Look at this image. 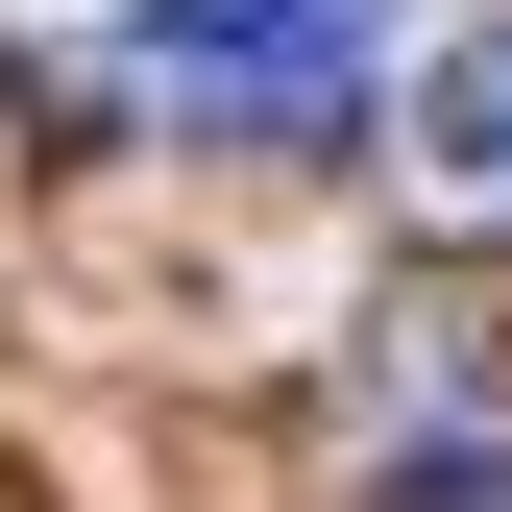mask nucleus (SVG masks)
<instances>
[{"mask_svg":"<svg viewBox=\"0 0 512 512\" xmlns=\"http://www.w3.org/2000/svg\"><path fill=\"white\" fill-rule=\"evenodd\" d=\"M415 0H147V98L171 122H342L391 74Z\"/></svg>","mask_w":512,"mask_h":512,"instance_id":"nucleus-1","label":"nucleus"},{"mask_svg":"<svg viewBox=\"0 0 512 512\" xmlns=\"http://www.w3.org/2000/svg\"><path fill=\"white\" fill-rule=\"evenodd\" d=\"M415 171H439V220H512V25H488V49H439V122H415Z\"/></svg>","mask_w":512,"mask_h":512,"instance_id":"nucleus-2","label":"nucleus"}]
</instances>
